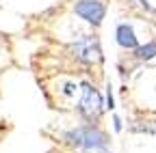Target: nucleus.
Here are the masks:
<instances>
[{"label": "nucleus", "mask_w": 156, "mask_h": 153, "mask_svg": "<svg viewBox=\"0 0 156 153\" xmlns=\"http://www.w3.org/2000/svg\"><path fill=\"white\" fill-rule=\"evenodd\" d=\"M134 2H139V5H141V7H143V9H145V11H150V13H152V11H154V9H152V5H150V2H147V0H134Z\"/></svg>", "instance_id": "nucleus-11"}, {"label": "nucleus", "mask_w": 156, "mask_h": 153, "mask_svg": "<svg viewBox=\"0 0 156 153\" xmlns=\"http://www.w3.org/2000/svg\"><path fill=\"white\" fill-rule=\"evenodd\" d=\"M69 52L76 61H80L85 65H93V63H100L102 61V48H100V41L95 37H80L76 43L69 45Z\"/></svg>", "instance_id": "nucleus-3"}, {"label": "nucleus", "mask_w": 156, "mask_h": 153, "mask_svg": "<svg viewBox=\"0 0 156 153\" xmlns=\"http://www.w3.org/2000/svg\"><path fill=\"white\" fill-rule=\"evenodd\" d=\"M113 127H115V131H122V119L119 117H117V114H113Z\"/></svg>", "instance_id": "nucleus-10"}, {"label": "nucleus", "mask_w": 156, "mask_h": 153, "mask_svg": "<svg viewBox=\"0 0 156 153\" xmlns=\"http://www.w3.org/2000/svg\"><path fill=\"white\" fill-rule=\"evenodd\" d=\"M80 91H83V97H80V101H78L76 110L89 125H98V121H100L102 112H104L102 95L91 86V82H80Z\"/></svg>", "instance_id": "nucleus-2"}, {"label": "nucleus", "mask_w": 156, "mask_h": 153, "mask_svg": "<svg viewBox=\"0 0 156 153\" xmlns=\"http://www.w3.org/2000/svg\"><path fill=\"white\" fill-rule=\"evenodd\" d=\"M74 13L78 17H83L87 24L100 26L104 15H106V7H104V2H100V0H78L74 5Z\"/></svg>", "instance_id": "nucleus-4"}, {"label": "nucleus", "mask_w": 156, "mask_h": 153, "mask_svg": "<svg viewBox=\"0 0 156 153\" xmlns=\"http://www.w3.org/2000/svg\"><path fill=\"white\" fill-rule=\"evenodd\" d=\"M115 41L119 48L124 50H134L136 45H139V39H136V35H134V28L130 24H119L115 30Z\"/></svg>", "instance_id": "nucleus-5"}, {"label": "nucleus", "mask_w": 156, "mask_h": 153, "mask_svg": "<svg viewBox=\"0 0 156 153\" xmlns=\"http://www.w3.org/2000/svg\"><path fill=\"white\" fill-rule=\"evenodd\" d=\"M130 131H139V134H154L156 136V119H139L132 121L128 125Z\"/></svg>", "instance_id": "nucleus-6"}, {"label": "nucleus", "mask_w": 156, "mask_h": 153, "mask_svg": "<svg viewBox=\"0 0 156 153\" xmlns=\"http://www.w3.org/2000/svg\"><path fill=\"white\" fill-rule=\"evenodd\" d=\"M63 140L69 147L76 149H87V147H106L108 145V134L102 131L98 125H80L76 129H69L63 134Z\"/></svg>", "instance_id": "nucleus-1"}, {"label": "nucleus", "mask_w": 156, "mask_h": 153, "mask_svg": "<svg viewBox=\"0 0 156 153\" xmlns=\"http://www.w3.org/2000/svg\"><path fill=\"white\" fill-rule=\"evenodd\" d=\"M104 108H108V110L115 108V97H113V86L111 84H106V101H104Z\"/></svg>", "instance_id": "nucleus-8"}, {"label": "nucleus", "mask_w": 156, "mask_h": 153, "mask_svg": "<svg viewBox=\"0 0 156 153\" xmlns=\"http://www.w3.org/2000/svg\"><path fill=\"white\" fill-rule=\"evenodd\" d=\"M134 56L139 61H152V58H156V41H150L145 45H136L134 48Z\"/></svg>", "instance_id": "nucleus-7"}, {"label": "nucleus", "mask_w": 156, "mask_h": 153, "mask_svg": "<svg viewBox=\"0 0 156 153\" xmlns=\"http://www.w3.org/2000/svg\"><path fill=\"white\" fill-rule=\"evenodd\" d=\"M83 153H113V151H108L106 147H87L83 149Z\"/></svg>", "instance_id": "nucleus-9"}]
</instances>
